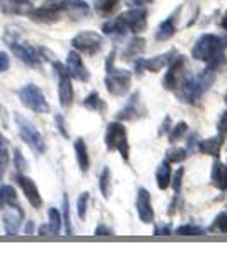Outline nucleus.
Wrapping results in <instances>:
<instances>
[{
  "label": "nucleus",
  "instance_id": "obj_1",
  "mask_svg": "<svg viewBox=\"0 0 227 256\" xmlns=\"http://www.w3.org/2000/svg\"><path fill=\"white\" fill-rule=\"evenodd\" d=\"M226 48H227L226 34L205 32L193 44L192 56L198 62H207L210 68H217V64H222V60H224Z\"/></svg>",
  "mask_w": 227,
  "mask_h": 256
},
{
  "label": "nucleus",
  "instance_id": "obj_2",
  "mask_svg": "<svg viewBox=\"0 0 227 256\" xmlns=\"http://www.w3.org/2000/svg\"><path fill=\"white\" fill-rule=\"evenodd\" d=\"M216 80V68H205L200 74L193 76V74L186 72L184 79L181 80L180 88L174 90L178 94V98L183 102L188 104H196L200 101V98L210 89V86Z\"/></svg>",
  "mask_w": 227,
  "mask_h": 256
},
{
  "label": "nucleus",
  "instance_id": "obj_3",
  "mask_svg": "<svg viewBox=\"0 0 227 256\" xmlns=\"http://www.w3.org/2000/svg\"><path fill=\"white\" fill-rule=\"evenodd\" d=\"M4 41H6V44L10 48V52L14 53L20 62L30 65V67H40L41 62L44 60L43 58L44 48L32 46L31 43L24 41L18 28H7L6 32H4Z\"/></svg>",
  "mask_w": 227,
  "mask_h": 256
},
{
  "label": "nucleus",
  "instance_id": "obj_4",
  "mask_svg": "<svg viewBox=\"0 0 227 256\" xmlns=\"http://www.w3.org/2000/svg\"><path fill=\"white\" fill-rule=\"evenodd\" d=\"M113 55L111 53L108 56V62H106V76H104V86L108 89L110 94L113 96H125L130 90L132 86V72L126 68H116L113 67Z\"/></svg>",
  "mask_w": 227,
  "mask_h": 256
},
{
  "label": "nucleus",
  "instance_id": "obj_5",
  "mask_svg": "<svg viewBox=\"0 0 227 256\" xmlns=\"http://www.w3.org/2000/svg\"><path fill=\"white\" fill-rule=\"evenodd\" d=\"M104 144L108 150H116L122 159L125 162H128L130 159V144L128 137H126V128L123 126L122 122H111L106 126V134H104Z\"/></svg>",
  "mask_w": 227,
  "mask_h": 256
},
{
  "label": "nucleus",
  "instance_id": "obj_6",
  "mask_svg": "<svg viewBox=\"0 0 227 256\" xmlns=\"http://www.w3.org/2000/svg\"><path fill=\"white\" fill-rule=\"evenodd\" d=\"M14 120H16L19 135H20V138L24 140V144H26L34 154H38V156L44 154L46 144H44V138H43V135H41V132L34 126V123L30 122V120L26 116H22L20 113H16Z\"/></svg>",
  "mask_w": 227,
  "mask_h": 256
},
{
  "label": "nucleus",
  "instance_id": "obj_7",
  "mask_svg": "<svg viewBox=\"0 0 227 256\" xmlns=\"http://www.w3.org/2000/svg\"><path fill=\"white\" fill-rule=\"evenodd\" d=\"M18 96L20 99V102H22L28 110L34 111V113H38V114L50 113V104H48L46 98H44L43 90H41L38 86H34V84L22 86V88L18 90Z\"/></svg>",
  "mask_w": 227,
  "mask_h": 256
},
{
  "label": "nucleus",
  "instance_id": "obj_8",
  "mask_svg": "<svg viewBox=\"0 0 227 256\" xmlns=\"http://www.w3.org/2000/svg\"><path fill=\"white\" fill-rule=\"evenodd\" d=\"M102 43H104L102 36L94 31L77 32L72 38V41H70L74 50H77L79 53H88V55H96L99 50L102 48Z\"/></svg>",
  "mask_w": 227,
  "mask_h": 256
},
{
  "label": "nucleus",
  "instance_id": "obj_9",
  "mask_svg": "<svg viewBox=\"0 0 227 256\" xmlns=\"http://www.w3.org/2000/svg\"><path fill=\"white\" fill-rule=\"evenodd\" d=\"M53 67L56 70L58 76V101L62 108H70L74 104V86H72V77L68 76L67 67H64V64L60 62H53Z\"/></svg>",
  "mask_w": 227,
  "mask_h": 256
},
{
  "label": "nucleus",
  "instance_id": "obj_10",
  "mask_svg": "<svg viewBox=\"0 0 227 256\" xmlns=\"http://www.w3.org/2000/svg\"><path fill=\"white\" fill-rule=\"evenodd\" d=\"M118 19L126 28V31L140 34L147 28V9L146 7H132L126 12L120 14Z\"/></svg>",
  "mask_w": 227,
  "mask_h": 256
},
{
  "label": "nucleus",
  "instance_id": "obj_11",
  "mask_svg": "<svg viewBox=\"0 0 227 256\" xmlns=\"http://www.w3.org/2000/svg\"><path fill=\"white\" fill-rule=\"evenodd\" d=\"M186 76V58L184 56H174L171 64L168 65V74L164 77V88L168 90H176L180 88L181 80Z\"/></svg>",
  "mask_w": 227,
  "mask_h": 256
},
{
  "label": "nucleus",
  "instance_id": "obj_12",
  "mask_svg": "<svg viewBox=\"0 0 227 256\" xmlns=\"http://www.w3.org/2000/svg\"><path fill=\"white\" fill-rule=\"evenodd\" d=\"M67 70L68 76L72 79L79 80V82H88L90 79V72L88 70V67L84 65V60H82L80 53L77 50H72V52L67 55Z\"/></svg>",
  "mask_w": 227,
  "mask_h": 256
},
{
  "label": "nucleus",
  "instance_id": "obj_13",
  "mask_svg": "<svg viewBox=\"0 0 227 256\" xmlns=\"http://www.w3.org/2000/svg\"><path fill=\"white\" fill-rule=\"evenodd\" d=\"M24 218V212L20 210L18 204L16 205H7L6 212L2 216V222H4V229L9 236H16L20 229V224H22Z\"/></svg>",
  "mask_w": 227,
  "mask_h": 256
},
{
  "label": "nucleus",
  "instance_id": "obj_14",
  "mask_svg": "<svg viewBox=\"0 0 227 256\" xmlns=\"http://www.w3.org/2000/svg\"><path fill=\"white\" fill-rule=\"evenodd\" d=\"M137 214H138V218L140 222L144 224H152L154 222V208H152V198H150V193L148 190L146 188H138L137 192Z\"/></svg>",
  "mask_w": 227,
  "mask_h": 256
},
{
  "label": "nucleus",
  "instance_id": "obj_15",
  "mask_svg": "<svg viewBox=\"0 0 227 256\" xmlns=\"http://www.w3.org/2000/svg\"><path fill=\"white\" fill-rule=\"evenodd\" d=\"M16 180H18V184L20 186V190H22V193H24V196L28 198V202L31 204V207L40 208L41 205H43V198H41L40 190L36 186L34 181L24 174H18Z\"/></svg>",
  "mask_w": 227,
  "mask_h": 256
},
{
  "label": "nucleus",
  "instance_id": "obj_16",
  "mask_svg": "<svg viewBox=\"0 0 227 256\" xmlns=\"http://www.w3.org/2000/svg\"><path fill=\"white\" fill-rule=\"evenodd\" d=\"M174 56H176V52H174V50H171V52L160 53V55L152 56V58L138 60L137 62V67L138 68H146V70H148V72L156 74V72H159V70H162L164 67H168V65L171 64Z\"/></svg>",
  "mask_w": 227,
  "mask_h": 256
},
{
  "label": "nucleus",
  "instance_id": "obj_17",
  "mask_svg": "<svg viewBox=\"0 0 227 256\" xmlns=\"http://www.w3.org/2000/svg\"><path fill=\"white\" fill-rule=\"evenodd\" d=\"M146 116V108L140 104V94L138 92H134V96L130 98V101L126 102V106L123 108L120 113L116 114V120L123 122V120H138Z\"/></svg>",
  "mask_w": 227,
  "mask_h": 256
},
{
  "label": "nucleus",
  "instance_id": "obj_18",
  "mask_svg": "<svg viewBox=\"0 0 227 256\" xmlns=\"http://www.w3.org/2000/svg\"><path fill=\"white\" fill-rule=\"evenodd\" d=\"M31 0H0V12L6 16H30Z\"/></svg>",
  "mask_w": 227,
  "mask_h": 256
},
{
  "label": "nucleus",
  "instance_id": "obj_19",
  "mask_svg": "<svg viewBox=\"0 0 227 256\" xmlns=\"http://www.w3.org/2000/svg\"><path fill=\"white\" fill-rule=\"evenodd\" d=\"M181 12V7H178L174 12H172L169 18H166L162 20V22L158 26V30H156V40L158 41H168L169 38H172L176 32V24H178V16Z\"/></svg>",
  "mask_w": 227,
  "mask_h": 256
},
{
  "label": "nucleus",
  "instance_id": "obj_20",
  "mask_svg": "<svg viewBox=\"0 0 227 256\" xmlns=\"http://www.w3.org/2000/svg\"><path fill=\"white\" fill-rule=\"evenodd\" d=\"M62 7H64L65 14H68L74 19L88 18L90 14V7L84 0H62Z\"/></svg>",
  "mask_w": 227,
  "mask_h": 256
},
{
  "label": "nucleus",
  "instance_id": "obj_21",
  "mask_svg": "<svg viewBox=\"0 0 227 256\" xmlns=\"http://www.w3.org/2000/svg\"><path fill=\"white\" fill-rule=\"evenodd\" d=\"M224 146V135H216V137H208L205 140L198 142V150L205 156H212V158H218L220 148Z\"/></svg>",
  "mask_w": 227,
  "mask_h": 256
},
{
  "label": "nucleus",
  "instance_id": "obj_22",
  "mask_svg": "<svg viewBox=\"0 0 227 256\" xmlns=\"http://www.w3.org/2000/svg\"><path fill=\"white\" fill-rule=\"evenodd\" d=\"M210 180L216 188L220 192H227V164L216 160L212 164V171H210Z\"/></svg>",
  "mask_w": 227,
  "mask_h": 256
},
{
  "label": "nucleus",
  "instance_id": "obj_23",
  "mask_svg": "<svg viewBox=\"0 0 227 256\" xmlns=\"http://www.w3.org/2000/svg\"><path fill=\"white\" fill-rule=\"evenodd\" d=\"M74 150H76V160H77V166L82 172H88L89 166H90V158H89V150L88 146H86L84 138L79 137L74 142Z\"/></svg>",
  "mask_w": 227,
  "mask_h": 256
},
{
  "label": "nucleus",
  "instance_id": "obj_24",
  "mask_svg": "<svg viewBox=\"0 0 227 256\" xmlns=\"http://www.w3.org/2000/svg\"><path fill=\"white\" fill-rule=\"evenodd\" d=\"M171 176H172L171 162L166 159L159 164L158 169H156V184H158V188L168 190L169 184H171Z\"/></svg>",
  "mask_w": 227,
  "mask_h": 256
},
{
  "label": "nucleus",
  "instance_id": "obj_25",
  "mask_svg": "<svg viewBox=\"0 0 227 256\" xmlns=\"http://www.w3.org/2000/svg\"><path fill=\"white\" fill-rule=\"evenodd\" d=\"M118 6H120V0H94V10L101 18H110L118 9Z\"/></svg>",
  "mask_w": 227,
  "mask_h": 256
},
{
  "label": "nucleus",
  "instance_id": "obj_26",
  "mask_svg": "<svg viewBox=\"0 0 227 256\" xmlns=\"http://www.w3.org/2000/svg\"><path fill=\"white\" fill-rule=\"evenodd\" d=\"M62 227H64V220L60 217V212L55 207H50L48 210V230L53 236H60Z\"/></svg>",
  "mask_w": 227,
  "mask_h": 256
},
{
  "label": "nucleus",
  "instance_id": "obj_27",
  "mask_svg": "<svg viewBox=\"0 0 227 256\" xmlns=\"http://www.w3.org/2000/svg\"><path fill=\"white\" fill-rule=\"evenodd\" d=\"M144 50H146V40L140 38V36H135V38L128 43V46H126L125 52H123V58L125 60L134 58V56L140 55Z\"/></svg>",
  "mask_w": 227,
  "mask_h": 256
},
{
  "label": "nucleus",
  "instance_id": "obj_28",
  "mask_svg": "<svg viewBox=\"0 0 227 256\" xmlns=\"http://www.w3.org/2000/svg\"><path fill=\"white\" fill-rule=\"evenodd\" d=\"M102 32L104 34H108V36H123L126 32V28L122 24V20H120L118 18L116 19H113V20H106L104 24H102Z\"/></svg>",
  "mask_w": 227,
  "mask_h": 256
},
{
  "label": "nucleus",
  "instance_id": "obj_29",
  "mask_svg": "<svg viewBox=\"0 0 227 256\" xmlns=\"http://www.w3.org/2000/svg\"><path fill=\"white\" fill-rule=\"evenodd\" d=\"M99 192H101L102 198H106V200L111 195V171L108 166L102 168L101 176H99Z\"/></svg>",
  "mask_w": 227,
  "mask_h": 256
},
{
  "label": "nucleus",
  "instance_id": "obj_30",
  "mask_svg": "<svg viewBox=\"0 0 227 256\" xmlns=\"http://www.w3.org/2000/svg\"><path fill=\"white\" fill-rule=\"evenodd\" d=\"M205 232H207V230L196 224H183V226L176 227V234H178V236L196 238V236H205Z\"/></svg>",
  "mask_w": 227,
  "mask_h": 256
},
{
  "label": "nucleus",
  "instance_id": "obj_31",
  "mask_svg": "<svg viewBox=\"0 0 227 256\" xmlns=\"http://www.w3.org/2000/svg\"><path fill=\"white\" fill-rule=\"evenodd\" d=\"M84 108H88L90 111H102L106 108L104 101L99 98V94L96 90H92L90 94H88V98L84 99Z\"/></svg>",
  "mask_w": 227,
  "mask_h": 256
},
{
  "label": "nucleus",
  "instance_id": "obj_32",
  "mask_svg": "<svg viewBox=\"0 0 227 256\" xmlns=\"http://www.w3.org/2000/svg\"><path fill=\"white\" fill-rule=\"evenodd\" d=\"M0 198H2L4 205H16L18 204V195H16V190L10 184H0Z\"/></svg>",
  "mask_w": 227,
  "mask_h": 256
},
{
  "label": "nucleus",
  "instance_id": "obj_33",
  "mask_svg": "<svg viewBox=\"0 0 227 256\" xmlns=\"http://www.w3.org/2000/svg\"><path fill=\"white\" fill-rule=\"evenodd\" d=\"M186 132H188V123H184V122H180L176 126H172L171 128V132H169V142L171 144H176L178 140H181L186 135Z\"/></svg>",
  "mask_w": 227,
  "mask_h": 256
},
{
  "label": "nucleus",
  "instance_id": "obj_34",
  "mask_svg": "<svg viewBox=\"0 0 227 256\" xmlns=\"http://www.w3.org/2000/svg\"><path fill=\"white\" fill-rule=\"evenodd\" d=\"M186 158H188V148H183V147L169 148L166 154V159L169 162H183Z\"/></svg>",
  "mask_w": 227,
  "mask_h": 256
},
{
  "label": "nucleus",
  "instance_id": "obj_35",
  "mask_svg": "<svg viewBox=\"0 0 227 256\" xmlns=\"http://www.w3.org/2000/svg\"><path fill=\"white\" fill-rule=\"evenodd\" d=\"M210 229L216 230V232H220V234H227V208L222 210V212L214 218Z\"/></svg>",
  "mask_w": 227,
  "mask_h": 256
},
{
  "label": "nucleus",
  "instance_id": "obj_36",
  "mask_svg": "<svg viewBox=\"0 0 227 256\" xmlns=\"http://www.w3.org/2000/svg\"><path fill=\"white\" fill-rule=\"evenodd\" d=\"M9 164V148H7V138L0 134V174L6 171Z\"/></svg>",
  "mask_w": 227,
  "mask_h": 256
},
{
  "label": "nucleus",
  "instance_id": "obj_37",
  "mask_svg": "<svg viewBox=\"0 0 227 256\" xmlns=\"http://www.w3.org/2000/svg\"><path fill=\"white\" fill-rule=\"evenodd\" d=\"M88 207H89V192H84V193H80L79 198H77V214H79L80 220H86Z\"/></svg>",
  "mask_w": 227,
  "mask_h": 256
},
{
  "label": "nucleus",
  "instance_id": "obj_38",
  "mask_svg": "<svg viewBox=\"0 0 227 256\" xmlns=\"http://www.w3.org/2000/svg\"><path fill=\"white\" fill-rule=\"evenodd\" d=\"M64 226L67 229V234L72 236V224H70V207H68V196L67 193H64Z\"/></svg>",
  "mask_w": 227,
  "mask_h": 256
},
{
  "label": "nucleus",
  "instance_id": "obj_39",
  "mask_svg": "<svg viewBox=\"0 0 227 256\" xmlns=\"http://www.w3.org/2000/svg\"><path fill=\"white\" fill-rule=\"evenodd\" d=\"M183 174H184V169L183 168H178V171L174 172V174L171 176V184H172V190L176 192V195L180 193L181 190V183H183Z\"/></svg>",
  "mask_w": 227,
  "mask_h": 256
},
{
  "label": "nucleus",
  "instance_id": "obj_40",
  "mask_svg": "<svg viewBox=\"0 0 227 256\" xmlns=\"http://www.w3.org/2000/svg\"><path fill=\"white\" fill-rule=\"evenodd\" d=\"M14 162H16V169H18L19 172H20V171H24V169L28 168L26 159H24V156L20 154L19 148H16V150H14Z\"/></svg>",
  "mask_w": 227,
  "mask_h": 256
},
{
  "label": "nucleus",
  "instance_id": "obj_41",
  "mask_svg": "<svg viewBox=\"0 0 227 256\" xmlns=\"http://www.w3.org/2000/svg\"><path fill=\"white\" fill-rule=\"evenodd\" d=\"M94 236H96V238H102V236H114V232H113V229H110L108 226L99 224V226L96 227V230H94Z\"/></svg>",
  "mask_w": 227,
  "mask_h": 256
},
{
  "label": "nucleus",
  "instance_id": "obj_42",
  "mask_svg": "<svg viewBox=\"0 0 227 256\" xmlns=\"http://www.w3.org/2000/svg\"><path fill=\"white\" fill-rule=\"evenodd\" d=\"M217 130H218V134H220V135L227 137V111H224V113H222V116L218 118Z\"/></svg>",
  "mask_w": 227,
  "mask_h": 256
},
{
  "label": "nucleus",
  "instance_id": "obj_43",
  "mask_svg": "<svg viewBox=\"0 0 227 256\" xmlns=\"http://www.w3.org/2000/svg\"><path fill=\"white\" fill-rule=\"evenodd\" d=\"M10 68V58L6 52H0V74L7 72Z\"/></svg>",
  "mask_w": 227,
  "mask_h": 256
},
{
  "label": "nucleus",
  "instance_id": "obj_44",
  "mask_svg": "<svg viewBox=\"0 0 227 256\" xmlns=\"http://www.w3.org/2000/svg\"><path fill=\"white\" fill-rule=\"evenodd\" d=\"M55 122H56V125H58V132H60V134L64 135L65 138H68V132H67V126H65V120L58 114V116L55 118Z\"/></svg>",
  "mask_w": 227,
  "mask_h": 256
},
{
  "label": "nucleus",
  "instance_id": "obj_45",
  "mask_svg": "<svg viewBox=\"0 0 227 256\" xmlns=\"http://www.w3.org/2000/svg\"><path fill=\"white\" fill-rule=\"evenodd\" d=\"M169 234H171V227L169 226H159L154 230V236H169Z\"/></svg>",
  "mask_w": 227,
  "mask_h": 256
},
{
  "label": "nucleus",
  "instance_id": "obj_46",
  "mask_svg": "<svg viewBox=\"0 0 227 256\" xmlns=\"http://www.w3.org/2000/svg\"><path fill=\"white\" fill-rule=\"evenodd\" d=\"M130 2V6H134V7H144V6H147V4H150L152 0H128Z\"/></svg>",
  "mask_w": 227,
  "mask_h": 256
},
{
  "label": "nucleus",
  "instance_id": "obj_47",
  "mask_svg": "<svg viewBox=\"0 0 227 256\" xmlns=\"http://www.w3.org/2000/svg\"><path fill=\"white\" fill-rule=\"evenodd\" d=\"M220 26H222V30L227 31V10L224 12V16H222V19H220Z\"/></svg>",
  "mask_w": 227,
  "mask_h": 256
},
{
  "label": "nucleus",
  "instance_id": "obj_48",
  "mask_svg": "<svg viewBox=\"0 0 227 256\" xmlns=\"http://www.w3.org/2000/svg\"><path fill=\"white\" fill-rule=\"evenodd\" d=\"M32 230H34V224H32V222H28L26 230H24V232H26V234H32Z\"/></svg>",
  "mask_w": 227,
  "mask_h": 256
},
{
  "label": "nucleus",
  "instance_id": "obj_49",
  "mask_svg": "<svg viewBox=\"0 0 227 256\" xmlns=\"http://www.w3.org/2000/svg\"><path fill=\"white\" fill-rule=\"evenodd\" d=\"M4 207H6V205H4V202H2V198H0V210H2Z\"/></svg>",
  "mask_w": 227,
  "mask_h": 256
},
{
  "label": "nucleus",
  "instance_id": "obj_50",
  "mask_svg": "<svg viewBox=\"0 0 227 256\" xmlns=\"http://www.w3.org/2000/svg\"><path fill=\"white\" fill-rule=\"evenodd\" d=\"M224 101H226V104H227V92H226V96H224Z\"/></svg>",
  "mask_w": 227,
  "mask_h": 256
}]
</instances>
